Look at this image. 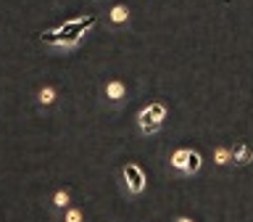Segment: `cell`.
Returning a JSON list of instances; mask_svg holds the SVG:
<instances>
[{
	"instance_id": "4",
	"label": "cell",
	"mask_w": 253,
	"mask_h": 222,
	"mask_svg": "<svg viewBox=\"0 0 253 222\" xmlns=\"http://www.w3.org/2000/svg\"><path fill=\"white\" fill-rule=\"evenodd\" d=\"M253 162V143L248 140H237L232 148H229V164L235 166H248Z\"/></svg>"
},
{
	"instance_id": "7",
	"label": "cell",
	"mask_w": 253,
	"mask_h": 222,
	"mask_svg": "<svg viewBox=\"0 0 253 222\" xmlns=\"http://www.w3.org/2000/svg\"><path fill=\"white\" fill-rule=\"evenodd\" d=\"M201 172V154L195 148H190V156H187V177Z\"/></svg>"
},
{
	"instance_id": "2",
	"label": "cell",
	"mask_w": 253,
	"mask_h": 222,
	"mask_svg": "<svg viewBox=\"0 0 253 222\" xmlns=\"http://www.w3.org/2000/svg\"><path fill=\"white\" fill-rule=\"evenodd\" d=\"M164 119H166V106L164 103H150V106H145L137 114V124L145 135H153V132L161 130Z\"/></svg>"
},
{
	"instance_id": "13",
	"label": "cell",
	"mask_w": 253,
	"mask_h": 222,
	"mask_svg": "<svg viewBox=\"0 0 253 222\" xmlns=\"http://www.w3.org/2000/svg\"><path fill=\"white\" fill-rule=\"evenodd\" d=\"M174 222H193V220H190V217H177Z\"/></svg>"
},
{
	"instance_id": "12",
	"label": "cell",
	"mask_w": 253,
	"mask_h": 222,
	"mask_svg": "<svg viewBox=\"0 0 253 222\" xmlns=\"http://www.w3.org/2000/svg\"><path fill=\"white\" fill-rule=\"evenodd\" d=\"M53 201H55V206H66V204H69V196L63 193V190H58V193H55V198H53Z\"/></svg>"
},
{
	"instance_id": "11",
	"label": "cell",
	"mask_w": 253,
	"mask_h": 222,
	"mask_svg": "<svg viewBox=\"0 0 253 222\" xmlns=\"http://www.w3.org/2000/svg\"><path fill=\"white\" fill-rule=\"evenodd\" d=\"M66 222H82V212H79V209H69L66 212Z\"/></svg>"
},
{
	"instance_id": "9",
	"label": "cell",
	"mask_w": 253,
	"mask_h": 222,
	"mask_svg": "<svg viewBox=\"0 0 253 222\" xmlns=\"http://www.w3.org/2000/svg\"><path fill=\"white\" fill-rule=\"evenodd\" d=\"M213 156H216V164H219V166L229 164V148H227V146H219L216 151H213Z\"/></svg>"
},
{
	"instance_id": "3",
	"label": "cell",
	"mask_w": 253,
	"mask_h": 222,
	"mask_svg": "<svg viewBox=\"0 0 253 222\" xmlns=\"http://www.w3.org/2000/svg\"><path fill=\"white\" fill-rule=\"evenodd\" d=\"M122 177H124V185L132 196H137V193L145 190V174H142V169L137 164H124L122 166Z\"/></svg>"
},
{
	"instance_id": "8",
	"label": "cell",
	"mask_w": 253,
	"mask_h": 222,
	"mask_svg": "<svg viewBox=\"0 0 253 222\" xmlns=\"http://www.w3.org/2000/svg\"><path fill=\"white\" fill-rule=\"evenodd\" d=\"M126 19H129V11H126L124 5H116L114 11H111V21H114V24H122Z\"/></svg>"
},
{
	"instance_id": "6",
	"label": "cell",
	"mask_w": 253,
	"mask_h": 222,
	"mask_svg": "<svg viewBox=\"0 0 253 222\" xmlns=\"http://www.w3.org/2000/svg\"><path fill=\"white\" fill-rule=\"evenodd\" d=\"M124 93H126V87H124V82H119V79H116V82H108V85H106V95H108L111 101H122Z\"/></svg>"
},
{
	"instance_id": "10",
	"label": "cell",
	"mask_w": 253,
	"mask_h": 222,
	"mask_svg": "<svg viewBox=\"0 0 253 222\" xmlns=\"http://www.w3.org/2000/svg\"><path fill=\"white\" fill-rule=\"evenodd\" d=\"M40 101H42V103H53L55 101V93L50 90V87H45V90H40Z\"/></svg>"
},
{
	"instance_id": "5",
	"label": "cell",
	"mask_w": 253,
	"mask_h": 222,
	"mask_svg": "<svg viewBox=\"0 0 253 222\" xmlns=\"http://www.w3.org/2000/svg\"><path fill=\"white\" fill-rule=\"evenodd\" d=\"M187 156H190V148H177L171 154V169H177L182 177H187Z\"/></svg>"
},
{
	"instance_id": "1",
	"label": "cell",
	"mask_w": 253,
	"mask_h": 222,
	"mask_svg": "<svg viewBox=\"0 0 253 222\" xmlns=\"http://www.w3.org/2000/svg\"><path fill=\"white\" fill-rule=\"evenodd\" d=\"M95 24V16H84V19H74V21H66L63 27H58L55 32H42V43H47V45H74V43H79V37L84 35L87 29H90Z\"/></svg>"
}]
</instances>
